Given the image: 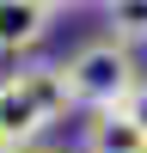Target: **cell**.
<instances>
[{"label":"cell","instance_id":"ba28073f","mask_svg":"<svg viewBox=\"0 0 147 153\" xmlns=\"http://www.w3.org/2000/svg\"><path fill=\"white\" fill-rule=\"evenodd\" d=\"M49 12H74V6H86V0H43Z\"/></svg>","mask_w":147,"mask_h":153},{"label":"cell","instance_id":"3957f363","mask_svg":"<svg viewBox=\"0 0 147 153\" xmlns=\"http://www.w3.org/2000/svg\"><path fill=\"white\" fill-rule=\"evenodd\" d=\"M49 25H55V12H49L43 0H0V55H31V49H43Z\"/></svg>","mask_w":147,"mask_h":153},{"label":"cell","instance_id":"5b68a950","mask_svg":"<svg viewBox=\"0 0 147 153\" xmlns=\"http://www.w3.org/2000/svg\"><path fill=\"white\" fill-rule=\"evenodd\" d=\"M19 74L31 80V92L43 98L49 123H55V117H68V110H74V92H68V68H61V61H24Z\"/></svg>","mask_w":147,"mask_h":153},{"label":"cell","instance_id":"8fae6325","mask_svg":"<svg viewBox=\"0 0 147 153\" xmlns=\"http://www.w3.org/2000/svg\"><path fill=\"white\" fill-rule=\"evenodd\" d=\"M141 153H147V141H141Z\"/></svg>","mask_w":147,"mask_h":153},{"label":"cell","instance_id":"6da1fadb","mask_svg":"<svg viewBox=\"0 0 147 153\" xmlns=\"http://www.w3.org/2000/svg\"><path fill=\"white\" fill-rule=\"evenodd\" d=\"M68 92H74V110H110L141 86V61H135L129 43L117 37H98V43H80L68 61Z\"/></svg>","mask_w":147,"mask_h":153},{"label":"cell","instance_id":"52a82bcc","mask_svg":"<svg viewBox=\"0 0 147 153\" xmlns=\"http://www.w3.org/2000/svg\"><path fill=\"white\" fill-rule=\"evenodd\" d=\"M122 110H129V117H135V123H141V135H147V80H141V86H135V92H129V98H122Z\"/></svg>","mask_w":147,"mask_h":153},{"label":"cell","instance_id":"30bf717a","mask_svg":"<svg viewBox=\"0 0 147 153\" xmlns=\"http://www.w3.org/2000/svg\"><path fill=\"white\" fill-rule=\"evenodd\" d=\"M0 153H19V147H12V141H0Z\"/></svg>","mask_w":147,"mask_h":153},{"label":"cell","instance_id":"7a4b0ae2","mask_svg":"<svg viewBox=\"0 0 147 153\" xmlns=\"http://www.w3.org/2000/svg\"><path fill=\"white\" fill-rule=\"evenodd\" d=\"M43 129H49V110H43V98L31 92V80H24V74H6V80H0V141H12V147H31Z\"/></svg>","mask_w":147,"mask_h":153},{"label":"cell","instance_id":"9c48e42d","mask_svg":"<svg viewBox=\"0 0 147 153\" xmlns=\"http://www.w3.org/2000/svg\"><path fill=\"white\" fill-rule=\"evenodd\" d=\"M19 153H55V147H19Z\"/></svg>","mask_w":147,"mask_h":153},{"label":"cell","instance_id":"277c9868","mask_svg":"<svg viewBox=\"0 0 147 153\" xmlns=\"http://www.w3.org/2000/svg\"><path fill=\"white\" fill-rule=\"evenodd\" d=\"M141 123L129 117L122 104H110V110H92V117L80 123V153H141Z\"/></svg>","mask_w":147,"mask_h":153},{"label":"cell","instance_id":"8992f818","mask_svg":"<svg viewBox=\"0 0 147 153\" xmlns=\"http://www.w3.org/2000/svg\"><path fill=\"white\" fill-rule=\"evenodd\" d=\"M104 25H110L117 43L141 49L147 43V0H104Z\"/></svg>","mask_w":147,"mask_h":153}]
</instances>
